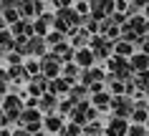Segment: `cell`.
I'll return each instance as SVG.
<instances>
[{"label":"cell","mask_w":149,"mask_h":136,"mask_svg":"<svg viewBox=\"0 0 149 136\" xmlns=\"http://www.w3.org/2000/svg\"><path fill=\"white\" fill-rule=\"evenodd\" d=\"M73 63L79 66V68H88V66L96 63L94 53H91V48H79L76 53H73Z\"/></svg>","instance_id":"obj_6"},{"label":"cell","mask_w":149,"mask_h":136,"mask_svg":"<svg viewBox=\"0 0 149 136\" xmlns=\"http://www.w3.org/2000/svg\"><path fill=\"white\" fill-rule=\"evenodd\" d=\"M136 46H139V50H141V53H147V56H149V35H147V33H144V35H139Z\"/></svg>","instance_id":"obj_22"},{"label":"cell","mask_w":149,"mask_h":136,"mask_svg":"<svg viewBox=\"0 0 149 136\" xmlns=\"http://www.w3.org/2000/svg\"><path fill=\"white\" fill-rule=\"evenodd\" d=\"M81 73V68L76 63H71V66H66V68H63V76H66V81H71V83H73V81H76V76H79Z\"/></svg>","instance_id":"obj_20"},{"label":"cell","mask_w":149,"mask_h":136,"mask_svg":"<svg viewBox=\"0 0 149 136\" xmlns=\"http://www.w3.org/2000/svg\"><path fill=\"white\" fill-rule=\"evenodd\" d=\"M88 93H91V91H88V86H84V83H81V86H71V88H68V96H71V101H73V104L86 101Z\"/></svg>","instance_id":"obj_12"},{"label":"cell","mask_w":149,"mask_h":136,"mask_svg":"<svg viewBox=\"0 0 149 136\" xmlns=\"http://www.w3.org/2000/svg\"><path fill=\"white\" fill-rule=\"evenodd\" d=\"M61 33H51V38H48V43H61Z\"/></svg>","instance_id":"obj_23"},{"label":"cell","mask_w":149,"mask_h":136,"mask_svg":"<svg viewBox=\"0 0 149 136\" xmlns=\"http://www.w3.org/2000/svg\"><path fill=\"white\" fill-rule=\"evenodd\" d=\"M40 73H43L46 78H56V76H61V61H58L53 53L43 56V61H40Z\"/></svg>","instance_id":"obj_3"},{"label":"cell","mask_w":149,"mask_h":136,"mask_svg":"<svg viewBox=\"0 0 149 136\" xmlns=\"http://www.w3.org/2000/svg\"><path fill=\"white\" fill-rule=\"evenodd\" d=\"M109 101H111V93L101 88V91H96V93H94L91 106H94V108H109Z\"/></svg>","instance_id":"obj_10"},{"label":"cell","mask_w":149,"mask_h":136,"mask_svg":"<svg viewBox=\"0 0 149 136\" xmlns=\"http://www.w3.org/2000/svg\"><path fill=\"white\" fill-rule=\"evenodd\" d=\"M134 53V43H129V40H114V56H121V58H129Z\"/></svg>","instance_id":"obj_9"},{"label":"cell","mask_w":149,"mask_h":136,"mask_svg":"<svg viewBox=\"0 0 149 136\" xmlns=\"http://www.w3.org/2000/svg\"><path fill=\"white\" fill-rule=\"evenodd\" d=\"M144 126H147V131H149V119H147V124H144Z\"/></svg>","instance_id":"obj_27"},{"label":"cell","mask_w":149,"mask_h":136,"mask_svg":"<svg viewBox=\"0 0 149 136\" xmlns=\"http://www.w3.org/2000/svg\"><path fill=\"white\" fill-rule=\"evenodd\" d=\"M104 76H106V73H104L101 68L88 66V68H84V76H81V81H84V86H91V83H99V81H104Z\"/></svg>","instance_id":"obj_7"},{"label":"cell","mask_w":149,"mask_h":136,"mask_svg":"<svg viewBox=\"0 0 149 136\" xmlns=\"http://www.w3.org/2000/svg\"><path fill=\"white\" fill-rule=\"evenodd\" d=\"M43 48H46L43 38H33L31 43H28V48H23V50H25V53H31V56H36V53H40Z\"/></svg>","instance_id":"obj_18"},{"label":"cell","mask_w":149,"mask_h":136,"mask_svg":"<svg viewBox=\"0 0 149 136\" xmlns=\"http://www.w3.org/2000/svg\"><path fill=\"white\" fill-rule=\"evenodd\" d=\"M134 83H136L139 91L149 93V68H147V71H136V73H134Z\"/></svg>","instance_id":"obj_13"},{"label":"cell","mask_w":149,"mask_h":136,"mask_svg":"<svg viewBox=\"0 0 149 136\" xmlns=\"http://www.w3.org/2000/svg\"><path fill=\"white\" fill-rule=\"evenodd\" d=\"M84 134L86 136H101L104 128H101V124H96V119H94V121H88V124H84Z\"/></svg>","instance_id":"obj_17"},{"label":"cell","mask_w":149,"mask_h":136,"mask_svg":"<svg viewBox=\"0 0 149 136\" xmlns=\"http://www.w3.org/2000/svg\"><path fill=\"white\" fill-rule=\"evenodd\" d=\"M147 108H149V101H147Z\"/></svg>","instance_id":"obj_28"},{"label":"cell","mask_w":149,"mask_h":136,"mask_svg":"<svg viewBox=\"0 0 149 136\" xmlns=\"http://www.w3.org/2000/svg\"><path fill=\"white\" fill-rule=\"evenodd\" d=\"M10 46H13V43H10V35H8V33H0V56H3Z\"/></svg>","instance_id":"obj_21"},{"label":"cell","mask_w":149,"mask_h":136,"mask_svg":"<svg viewBox=\"0 0 149 136\" xmlns=\"http://www.w3.org/2000/svg\"><path fill=\"white\" fill-rule=\"evenodd\" d=\"M56 3H58V5H63V8H68V3H71V0H56Z\"/></svg>","instance_id":"obj_25"},{"label":"cell","mask_w":149,"mask_h":136,"mask_svg":"<svg viewBox=\"0 0 149 136\" xmlns=\"http://www.w3.org/2000/svg\"><path fill=\"white\" fill-rule=\"evenodd\" d=\"M10 136H31V131H25V128H18V131H13Z\"/></svg>","instance_id":"obj_24"},{"label":"cell","mask_w":149,"mask_h":136,"mask_svg":"<svg viewBox=\"0 0 149 136\" xmlns=\"http://www.w3.org/2000/svg\"><path fill=\"white\" fill-rule=\"evenodd\" d=\"M114 13V0H94V5H91V15L96 20H101V18L111 15Z\"/></svg>","instance_id":"obj_4"},{"label":"cell","mask_w":149,"mask_h":136,"mask_svg":"<svg viewBox=\"0 0 149 136\" xmlns=\"http://www.w3.org/2000/svg\"><path fill=\"white\" fill-rule=\"evenodd\" d=\"M126 25H129V28H132L136 35H144V33L149 30V20H147V18H136V15H132V20H129Z\"/></svg>","instance_id":"obj_11"},{"label":"cell","mask_w":149,"mask_h":136,"mask_svg":"<svg viewBox=\"0 0 149 136\" xmlns=\"http://www.w3.org/2000/svg\"><path fill=\"white\" fill-rule=\"evenodd\" d=\"M88 35H91V33H88L86 28H81V30H73V48H84L88 40H91Z\"/></svg>","instance_id":"obj_15"},{"label":"cell","mask_w":149,"mask_h":136,"mask_svg":"<svg viewBox=\"0 0 149 136\" xmlns=\"http://www.w3.org/2000/svg\"><path fill=\"white\" fill-rule=\"evenodd\" d=\"M88 43H91V53L96 61H106L109 56H114V40H109L106 35H94Z\"/></svg>","instance_id":"obj_1"},{"label":"cell","mask_w":149,"mask_h":136,"mask_svg":"<svg viewBox=\"0 0 149 136\" xmlns=\"http://www.w3.org/2000/svg\"><path fill=\"white\" fill-rule=\"evenodd\" d=\"M129 66L134 68V73H136V71H147V68H149V56H147V53H141V50H139V53H132V56H129Z\"/></svg>","instance_id":"obj_8"},{"label":"cell","mask_w":149,"mask_h":136,"mask_svg":"<svg viewBox=\"0 0 149 136\" xmlns=\"http://www.w3.org/2000/svg\"><path fill=\"white\" fill-rule=\"evenodd\" d=\"M126 126H129V121L121 119V116H114L109 121V126L104 131V136H126Z\"/></svg>","instance_id":"obj_5"},{"label":"cell","mask_w":149,"mask_h":136,"mask_svg":"<svg viewBox=\"0 0 149 136\" xmlns=\"http://www.w3.org/2000/svg\"><path fill=\"white\" fill-rule=\"evenodd\" d=\"M109 106L114 108V116H121V119H129V113L134 108V98L126 96V93H119V96H111Z\"/></svg>","instance_id":"obj_2"},{"label":"cell","mask_w":149,"mask_h":136,"mask_svg":"<svg viewBox=\"0 0 149 136\" xmlns=\"http://www.w3.org/2000/svg\"><path fill=\"white\" fill-rule=\"evenodd\" d=\"M46 128H48V131H61V128H63V119H61V116H56V113H48V116H46Z\"/></svg>","instance_id":"obj_16"},{"label":"cell","mask_w":149,"mask_h":136,"mask_svg":"<svg viewBox=\"0 0 149 136\" xmlns=\"http://www.w3.org/2000/svg\"><path fill=\"white\" fill-rule=\"evenodd\" d=\"M149 131H147V126L144 124H129L126 126V136H147Z\"/></svg>","instance_id":"obj_19"},{"label":"cell","mask_w":149,"mask_h":136,"mask_svg":"<svg viewBox=\"0 0 149 136\" xmlns=\"http://www.w3.org/2000/svg\"><path fill=\"white\" fill-rule=\"evenodd\" d=\"M3 124H5V111L0 108V126H3Z\"/></svg>","instance_id":"obj_26"},{"label":"cell","mask_w":149,"mask_h":136,"mask_svg":"<svg viewBox=\"0 0 149 136\" xmlns=\"http://www.w3.org/2000/svg\"><path fill=\"white\" fill-rule=\"evenodd\" d=\"M20 121L23 124H40V111H36V108H23L20 111Z\"/></svg>","instance_id":"obj_14"}]
</instances>
